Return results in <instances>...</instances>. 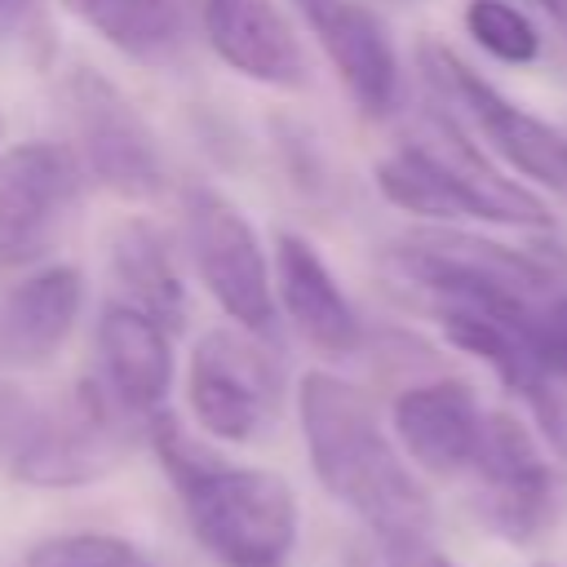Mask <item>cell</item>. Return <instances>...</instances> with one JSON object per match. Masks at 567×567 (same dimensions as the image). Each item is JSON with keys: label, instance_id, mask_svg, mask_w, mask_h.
I'll return each instance as SVG.
<instances>
[{"label": "cell", "instance_id": "cell-10", "mask_svg": "<svg viewBox=\"0 0 567 567\" xmlns=\"http://www.w3.org/2000/svg\"><path fill=\"white\" fill-rule=\"evenodd\" d=\"M292 9L319 40L350 102L372 120L390 115L399 106L403 75H399V53L381 13L368 9L363 0H292Z\"/></svg>", "mask_w": 567, "mask_h": 567}, {"label": "cell", "instance_id": "cell-15", "mask_svg": "<svg viewBox=\"0 0 567 567\" xmlns=\"http://www.w3.org/2000/svg\"><path fill=\"white\" fill-rule=\"evenodd\" d=\"M275 297L288 323L323 354H354L363 341L359 315L346 301L337 275L319 257V248L301 235L275 239Z\"/></svg>", "mask_w": 567, "mask_h": 567}, {"label": "cell", "instance_id": "cell-12", "mask_svg": "<svg viewBox=\"0 0 567 567\" xmlns=\"http://www.w3.org/2000/svg\"><path fill=\"white\" fill-rule=\"evenodd\" d=\"M390 425L412 465L434 478H452L461 470H474L487 412L465 381L443 377L408 385L390 408Z\"/></svg>", "mask_w": 567, "mask_h": 567}, {"label": "cell", "instance_id": "cell-19", "mask_svg": "<svg viewBox=\"0 0 567 567\" xmlns=\"http://www.w3.org/2000/svg\"><path fill=\"white\" fill-rule=\"evenodd\" d=\"M465 31L474 35L478 49H487L496 62H509V66H527L540 53L536 22L509 0H470L465 4Z\"/></svg>", "mask_w": 567, "mask_h": 567}, {"label": "cell", "instance_id": "cell-2", "mask_svg": "<svg viewBox=\"0 0 567 567\" xmlns=\"http://www.w3.org/2000/svg\"><path fill=\"white\" fill-rule=\"evenodd\" d=\"M146 439L168 470L195 540L226 567H284L297 545L301 509L288 478L252 465H226L199 447L168 412L146 421Z\"/></svg>", "mask_w": 567, "mask_h": 567}, {"label": "cell", "instance_id": "cell-7", "mask_svg": "<svg viewBox=\"0 0 567 567\" xmlns=\"http://www.w3.org/2000/svg\"><path fill=\"white\" fill-rule=\"evenodd\" d=\"M66 115L80 146L75 155L93 182L124 199H155L168 186L164 151L115 80L93 66H75L66 80Z\"/></svg>", "mask_w": 567, "mask_h": 567}, {"label": "cell", "instance_id": "cell-5", "mask_svg": "<svg viewBox=\"0 0 567 567\" xmlns=\"http://www.w3.org/2000/svg\"><path fill=\"white\" fill-rule=\"evenodd\" d=\"M182 235L208 297L252 337H275L279 297L275 261L266 257L252 221L213 186H190L182 195Z\"/></svg>", "mask_w": 567, "mask_h": 567}, {"label": "cell", "instance_id": "cell-22", "mask_svg": "<svg viewBox=\"0 0 567 567\" xmlns=\"http://www.w3.org/2000/svg\"><path fill=\"white\" fill-rule=\"evenodd\" d=\"M536 354L554 381H567V297L536 315Z\"/></svg>", "mask_w": 567, "mask_h": 567}, {"label": "cell", "instance_id": "cell-4", "mask_svg": "<svg viewBox=\"0 0 567 567\" xmlns=\"http://www.w3.org/2000/svg\"><path fill=\"white\" fill-rule=\"evenodd\" d=\"M142 430L146 421L128 412L102 385V377H84L62 403L40 408L35 430L9 474L27 487H84L106 478Z\"/></svg>", "mask_w": 567, "mask_h": 567}, {"label": "cell", "instance_id": "cell-11", "mask_svg": "<svg viewBox=\"0 0 567 567\" xmlns=\"http://www.w3.org/2000/svg\"><path fill=\"white\" fill-rule=\"evenodd\" d=\"M483 483V518L505 540H532L554 514V474L532 430L509 412H487L483 443L474 456Z\"/></svg>", "mask_w": 567, "mask_h": 567}, {"label": "cell", "instance_id": "cell-9", "mask_svg": "<svg viewBox=\"0 0 567 567\" xmlns=\"http://www.w3.org/2000/svg\"><path fill=\"white\" fill-rule=\"evenodd\" d=\"M421 71L430 75L439 97L452 102L492 142V151L505 164H514L532 182H545L549 190H567V133L563 128H549L545 120L514 106L474 66H465L452 49H443L434 40L421 44Z\"/></svg>", "mask_w": 567, "mask_h": 567}, {"label": "cell", "instance_id": "cell-8", "mask_svg": "<svg viewBox=\"0 0 567 567\" xmlns=\"http://www.w3.org/2000/svg\"><path fill=\"white\" fill-rule=\"evenodd\" d=\"M84 199V164L58 142L0 151V266L22 270L53 252Z\"/></svg>", "mask_w": 567, "mask_h": 567}, {"label": "cell", "instance_id": "cell-1", "mask_svg": "<svg viewBox=\"0 0 567 567\" xmlns=\"http://www.w3.org/2000/svg\"><path fill=\"white\" fill-rule=\"evenodd\" d=\"M297 421L315 478L354 509L377 540L430 536V496L359 385L332 372H306L297 385Z\"/></svg>", "mask_w": 567, "mask_h": 567}, {"label": "cell", "instance_id": "cell-17", "mask_svg": "<svg viewBox=\"0 0 567 567\" xmlns=\"http://www.w3.org/2000/svg\"><path fill=\"white\" fill-rule=\"evenodd\" d=\"M80 22H89L111 49L133 62L168 66L190 44V22H199V0H62Z\"/></svg>", "mask_w": 567, "mask_h": 567}, {"label": "cell", "instance_id": "cell-24", "mask_svg": "<svg viewBox=\"0 0 567 567\" xmlns=\"http://www.w3.org/2000/svg\"><path fill=\"white\" fill-rule=\"evenodd\" d=\"M31 13V0H0V40H9Z\"/></svg>", "mask_w": 567, "mask_h": 567}, {"label": "cell", "instance_id": "cell-20", "mask_svg": "<svg viewBox=\"0 0 567 567\" xmlns=\"http://www.w3.org/2000/svg\"><path fill=\"white\" fill-rule=\"evenodd\" d=\"M22 567H151V558L111 532H62L31 545Z\"/></svg>", "mask_w": 567, "mask_h": 567}, {"label": "cell", "instance_id": "cell-14", "mask_svg": "<svg viewBox=\"0 0 567 567\" xmlns=\"http://www.w3.org/2000/svg\"><path fill=\"white\" fill-rule=\"evenodd\" d=\"M97 377L102 385L142 421H151L155 412H164V399L173 390V346H168V328L128 306V301H111L97 319Z\"/></svg>", "mask_w": 567, "mask_h": 567}, {"label": "cell", "instance_id": "cell-3", "mask_svg": "<svg viewBox=\"0 0 567 567\" xmlns=\"http://www.w3.org/2000/svg\"><path fill=\"white\" fill-rule=\"evenodd\" d=\"M377 190L425 221L549 226V208L523 182L505 177L452 115H434L416 137L377 164Z\"/></svg>", "mask_w": 567, "mask_h": 567}, {"label": "cell", "instance_id": "cell-13", "mask_svg": "<svg viewBox=\"0 0 567 567\" xmlns=\"http://www.w3.org/2000/svg\"><path fill=\"white\" fill-rule=\"evenodd\" d=\"M208 49L252 84L301 89L310 80L306 49L275 0H199Z\"/></svg>", "mask_w": 567, "mask_h": 567}, {"label": "cell", "instance_id": "cell-23", "mask_svg": "<svg viewBox=\"0 0 567 567\" xmlns=\"http://www.w3.org/2000/svg\"><path fill=\"white\" fill-rule=\"evenodd\" d=\"M377 567H456L443 558L430 536H403V540H377Z\"/></svg>", "mask_w": 567, "mask_h": 567}, {"label": "cell", "instance_id": "cell-21", "mask_svg": "<svg viewBox=\"0 0 567 567\" xmlns=\"http://www.w3.org/2000/svg\"><path fill=\"white\" fill-rule=\"evenodd\" d=\"M35 416H40V408L27 394H18L13 385H0V470L4 474L13 470L18 452L27 447V439L35 430Z\"/></svg>", "mask_w": 567, "mask_h": 567}, {"label": "cell", "instance_id": "cell-18", "mask_svg": "<svg viewBox=\"0 0 567 567\" xmlns=\"http://www.w3.org/2000/svg\"><path fill=\"white\" fill-rule=\"evenodd\" d=\"M106 270L120 288V301L155 315L164 328H177L182 315H186V284L173 266V248L168 239L142 221V217H128L111 230L106 239Z\"/></svg>", "mask_w": 567, "mask_h": 567}, {"label": "cell", "instance_id": "cell-6", "mask_svg": "<svg viewBox=\"0 0 567 567\" xmlns=\"http://www.w3.org/2000/svg\"><path fill=\"white\" fill-rule=\"evenodd\" d=\"M186 403L195 425L221 443H257L284 403V377L252 332L213 328L195 341L186 363Z\"/></svg>", "mask_w": 567, "mask_h": 567}, {"label": "cell", "instance_id": "cell-16", "mask_svg": "<svg viewBox=\"0 0 567 567\" xmlns=\"http://www.w3.org/2000/svg\"><path fill=\"white\" fill-rule=\"evenodd\" d=\"M84 306V275L75 266H40L0 301V359L13 368H44L75 332Z\"/></svg>", "mask_w": 567, "mask_h": 567}]
</instances>
